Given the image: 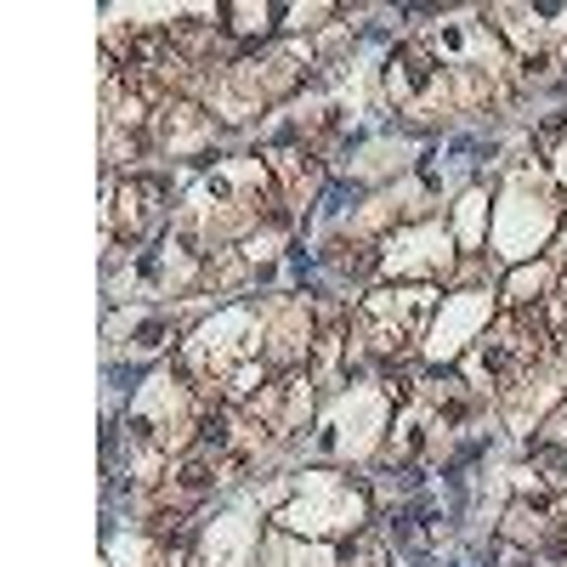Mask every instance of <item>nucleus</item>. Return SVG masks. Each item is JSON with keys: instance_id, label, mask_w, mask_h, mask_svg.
Returning <instances> with one entry per match:
<instances>
[{"instance_id": "1", "label": "nucleus", "mask_w": 567, "mask_h": 567, "mask_svg": "<svg viewBox=\"0 0 567 567\" xmlns=\"http://www.w3.org/2000/svg\"><path fill=\"white\" fill-rule=\"evenodd\" d=\"M159 199H165V182H154V176H131V182H125L119 204H131V233H125V239H142L159 222Z\"/></svg>"}, {"instance_id": "2", "label": "nucleus", "mask_w": 567, "mask_h": 567, "mask_svg": "<svg viewBox=\"0 0 567 567\" xmlns=\"http://www.w3.org/2000/svg\"><path fill=\"white\" fill-rule=\"evenodd\" d=\"M148 534H154L159 544H182V539H187V516H182V511H159Z\"/></svg>"}, {"instance_id": "3", "label": "nucleus", "mask_w": 567, "mask_h": 567, "mask_svg": "<svg viewBox=\"0 0 567 567\" xmlns=\"http://www.w3.org/2000/svg\"><path fill=\"white\" fill-rule=\"evenodd\" d=\"M210 482H216V466H210L204 454H199V459H187V466H182V488H187V494L210 488Z\"/></svg>"}]
</instances>
